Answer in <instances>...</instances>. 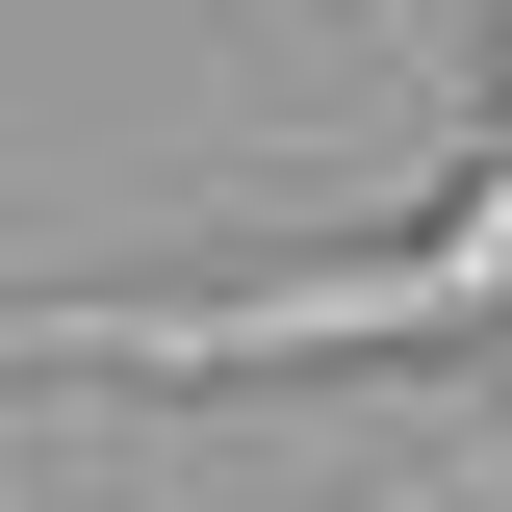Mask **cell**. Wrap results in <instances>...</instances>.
Returning a JSON list of instances; mask_svg holds the SVG:
<instances>
[{
	"label": "cell",
	"instance_id": "cell-1",
	"mask_svg": "<svg viewBox=\"0 0 512 512\" xmlns=\"http://www.w3.org/2000/svg\"><path fill=\"white\" fill-rule=\"evenodd\" d=\"M308 359H512V154L256 282H0V384H308Z\"/></svg>",
	"mask_w": 512,
	"mask_h": 512
}]
</instances>
